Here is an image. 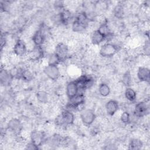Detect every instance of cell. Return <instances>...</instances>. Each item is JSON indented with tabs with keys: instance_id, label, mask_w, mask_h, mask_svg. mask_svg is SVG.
Wrapping results in <instances>:
<instances>
[{
	"instance_id": "4fadbf2b",
	"label": "cell",
	"mask_w": 150,
	"mask_h": 150,
	"mask_svg": "<svg viewBox=\"0 0 150 150\" xmlns=\"http://www.w3.org/2000/svg\"><path fill=\"white\" fill-rule=\"evenodd\" d=\"M137 76L140 81L149 83L150 79L149 69L146 67H139L138 69Z\"/></svg>"
},
{
	"instance_id": "8fae6325",
	"label": "cell",
	"mask_w": 150,
	"mask_h": 150,
	"mask_svg": "<svg viewBox=\"0 0 150 150\" xmlns=\"http://www.w3.org/2000/svg\"><path fill=\"white\" fill-rule=\"evenodd\" d=\"M79 88L75 81H69L66 87V94L69 99H71L78 94Z\"/></svg>"
},
{
	"instance_id": "ba28073f",
	"label": "cell",
	"mask_w": 150,
	"mask_h": 150,
	"mask_svg": "<svg viewBox=\"0 0 150 150\" xmlns=\"http://www.w3.org/2000/svg\"><path fill=\"white\" fill-rule=\"evenodd\" d=\"M54 53L58 56L61 61H63L67 56L69 53V47L66 44L63 42H60L56 45L54 48Z\"/></svg>"
},
{
	"instance_id": "8992f818",
	"label": "cell",
	"mask_w": 150,
	"mask_h": 150,
	"mask_svg": "<svg viewBox=\"0 0 150 150\" xmlns=\"http://www.w3.org/2000/svg\"><path fill=\"white\" fill-rule=\"evenodd\" d=\"M149 112V106L145 101H140L136 104L134 109V114L137 117H143Z\"/></svg>"
},
{
	"instance_id": "d6986e66",
	"label": "cell",
	"mask_w": 150,
	"mask_h": 150,
	"mask_svg": "<svg viewBox=\"0 0 150 150\" xmlns=\"http://www.w3.org/2000/svg\"><path fill=\"white\" fill-rule=\"evenodd\" d=\"M97 30L105 37V40L107 39L108 37L111 36V32L110 31V28L105 22H104L100 23Z\"/></svg>"
},
{
	"instance_id": "2e32d148",
	"label": "cell",
	"mask_w": 150,
	"mask_h": 150,
	"mask_svg": "<svg viewBox=\"0 0 150 150\" xmlns=\"http://www.w3.org/2000/svg\"><path fill=\"white\" fill-rule=\"evenodd\" d=\"M105 40V37L97 29L94 30L91 35V42L93 45H100Z\"/></svg>"
},
{
	"instance_id": "7a4b0ae2",
	"label": "cell",
	"mask_w": 150,
	"mask_h": 150,
	"mask_svg": "<svg viewBox=\"0 0 150 150\" xmlns=\"http://www.w3.org/2000/svg\"><path fill=\"white\" fill-rule=\"evenodd\" d=\"M77 85L79 90H85L90 88L94 83L93 77L90 75L83 74L74 80Z\"/></svg>"
},
{
	"instance_id": "9a60e30c",
	"label": "cell",
	"mask_w": 150,
	"mask_h": 150,
	"mask_svg": "<svg viewBox=\"0 0 150 150\" xmlns=\"http://www.w3.org/2000/svg\"><path fill=\"white\" fill-rule=\"evenodd\" d=\"M118 103L115 100H110L105 104V110L110 116H113L118 111Z\"/></svg>"
},
{
	"instance_id": "52a82bcc",
	"label": "cell",
	"mask_w": 150,
	"mask_h": 150,
	"mask_svg": "<svg viewBox=\"0 0 150 150\" xmlns=\"http://www.w3.org/2000/svg\"><path fill=\"white\" fill-rule=\"evenodd\" d=\"M13 52L17 56L25 55L27 53V46L25 42L21 39L17 40L13 46Z\"/></svg>"
},
{
	"instance_id": "277c9868",
	"label": "cell",
	"mask_w": 150,
	"mask_h": 150,
	"mask_svg": "<svg viewBox=\"0 0 150 150\" xmlns=\"http://www.w3.org/2000/svg\"><path fill=\"white\" fill-rule=\"evenodd\" d=\"M96 118L94 111L91 109L84 110L80 114V119L84 125L86 126L91 125Z\"/></svg>"
},
{
	"instance_id": "ac0fdd59",
	"label": "cell",
	"mask_w": 150,
	"mask_h": 150,
	"mask_svg": "<svg viewBox=\"0 0 150 150\" xmlns=\"http://www.w3.org/2000/svg\"><path fill=\"white\" fill-rule=\"evenodd\" d=\"M60 22L64 25L67 24L71 19V13L68 9H63L59 14Z\"/></svg>"
},
{
	"instance_id": "ffe728a7",
	"label": "cell",
	"mask_w": 150,
	"mask_h": 150,
	"mask_svg": "<svg viewBox=\"0 0 150 150\" xmlns=\"http://www.w3.org/2000/svg\"><path fill=\"white\" fill-rule=\"evenodd\" d=\"M124 96L125 98L130 102L135 101L137 98L136 91L133 88L129 87L126 88L124 92Z\"/></svg>"
},
{
	"instance_id": "44dd1931",
	"label": "cell",
	"mask_w": 150,
	"mask_h": 150,
	"mask_svg": "<svg viewBox=\"0 0 150 150\" xmlns=\"http://www.w3.org/2000/svg\"><path fill=\"white\" fill-rule=\"evenodd\" d=\"M143 146L142 142L138 138H132L129 141L128 149H140Z\"/></svg>"
},
{
	"instance_id": "5bb4252c",
	"label": "cell",
	"mask_w": 150,
	"mask_h": 150,
	"mask_svg": "<svg viewBox=\"0 0 150 150\" xmlns=\"http://www.w3.org/2000/svg\"><path fill=\"white\" fill-rule=\"evenodd\" d=\"M45 40V35L42 29L37 30L33 35L32 41L34 46H42Z\"/></svg>"
},
{
	"instance_id": "9c48e42d",
	"label": "cell",
	"mask_w": 150,
	"mask_h": 150,
	"mask_svg": "<svg viewBox=\"0 0 150 150\" xmlns=\"http://www.w3.org/2000/svg\"><path fill=\"white\" fill-rule=\"evenodd\" d=\"M30 137L31 142L39 147L43 144L45 139V134L42 131L35 129L31 132Z\"/></svg>"
},
{
	"instance_id": "4dcf8cb0",
	"label": "cell",
	"mask_w": 150,
	"mask_h": 150,
	"mask_svg": "<svg viewBox=\"0 0 150 150\" xmlns=\"http://www.w3.org/2000/svg\"><path fill=\"white\" fill-rule=\"evenodd\" d=\"M26 148L28 149H37L39 148V147L37 146L36 145H35V144H33L32 142H30V144H29L26 145Z\"/></svg>"
},
{
	"instance_id": "30bf717a",
	"label": "cell",
	"mask_w": 150,
	"mask_h": 150,
	"mask_svg": "<svg viewBox=\"0 0 150 150\" xmlns=\"http://www.w3.org/2000/svg\"><path fill=\"white\" fill-rule=\"evenodd\" d=\"M9 131L13 134H19L22 129V124L21 121L16 118L11 119L7 124Z\"/></svg>"
},
{
	"instance_id": "3957f363",
	"label": "cell",
	"mask_w": 150,
	"mask_h": 150,
	"mask_svg": "<svg viewBox=\"0 0 150 150\" xmlns=\"http://www.w3.org/2000/svg\"><path fill=\"white\" fill-rule=\"evenodd\" d=\"M43 72L45 75L50 80H57L60 75V71L57 65L47 64L43 69Z\"/></svg>"
},
{
	"instance_id": "cb8c5ba5",
	"label": "cell",
	"mask_w": 150,
	"mask_h": 150,
	"mask_svg": "<svg viewBox=\"0 0 150 150\" xmlns=\"http://www.w3.org/2000/svg\"><path fill=\"white\" fill-rule=\"evenodd\" d=\"M36 98L40 103L45 104L48 101L47 93L45 91H39L36 93Z\"/></svg>"
},
{
	"instance_id": "603a6c76",
	"label": "cell",
	"mask_w": 150,
	"mask_h": 150,
	"mask_svg": "<svg viewBox=\"0 0 150 150\" xmlns=\"http://www.w3.org/2000/svg\"><path fill=\"white\" fill-rule=\"evenodd\" d=\"M87 26L74 20L72 23V29L74 32L80 33L84 31Z\"/></svg>"
},
{
	"instance_id": "7402d4cb",
	"label": "cell",
	"mask_w": 150,
	"mask_h": 150,
	"mask_svg": "<svg viewBox=\"0 0 150 150\" xmlns=\"http://www.w3.org/2000/svg\"><path fill=\"white\" fill-rule=\"evenodd\" d=\"M98 90L99 94L103 97L108 96L111 92L110 87L107 84L105 83H101L99 84Z\"/></svg>"
},
{
	"instance_id": "7c38bea8",
	"label": "cell",
	"mask_w": 150,
	"mask_h": 150,
	"mask_svg": "<svg viewBox=\"0 0 150 150\" xmlns=\"http://www.w3.org/2000/svg\"><path fill=\"white\" fill-rule=\"evenodd\" d=\"M60 116L64 125H72L74 122V119H75L74 115L70 110H63L61 112Z\"/></svg>"
},
{
	"instance_id": "83f0119b",
	"label": "cell",
	"mask_w": 150,
	"mask_h": 150,
	"mask_svg": "<svg viewBox=\"0 0 150 150\" xmlns=\"http://www.w3.org/2000/svg\"><path fill=\"white\" fill-rule=\"evenodd\" d=\"M32 78H33V74H32V73L29 70L24 69L21 79H22L25 81H29L31 80Z\"/></svg>"
},
{
	"instance_id": "4316f807",
	"label": "cell",
	"mask_w": 150,
	"mask_h": 150,
	"mask_svg": "<svg viewBox=\"0 0 150 150\" xmlns=\"http://www.w3.org/2000/svg\"><path fill=\"white\" fill-rule=\"evenodd\" d=\"M120 120L123 124H125L129 123V122L131 121V117L129 113L126 111H124L121 115Z\"/></svg>"
},
{
	"instance_id": "6da1fadb",
	"label": "cell",
	"mask_w": 150,
	"mask_h": 150,
	"mask_svg": "<svg viewBox=\"0 0 150 150\" xmlns=\"http://www.w3.org/2000/svg\"><path fill=\"white\" fill-rule=\"evenodd\" d=\"M118 52V46L111 43L104 44L100 49V54L105 58H110L114 56Z\"/></svg>"
},
{
	"instance_id": "f1b7e54d",
	"label": "cell",
	"mask_w": 150,
	"mask_h": 150,
	"mask_svg": "<svg viewBox=\"0 0 150 150\" xmlns=\"http://www.w3.org/2000/svg\"><path fill=\"white\" fill-rule=\"evenodd\" d=\"M114 15L118 18H120L122 16L123 14H124V9H123V7L121 5H117L115 7L114 10Z\"/></svg>"
},
{
	"instance_id": "484cf974",
	"label": "cell",
	"mask_w": 150,
	"mask_h": 150,
	"mask_svg": "<svg viewBox=\"0 0 150 150\" xmlns=\"http://www.w3.org/2000/svg\"><path fill=\"white\" fill-rule=\"evenodd\" d=\"M122 84L127 86V87H129L131 83V75L129 71H126L122 76Z\"/></svg>"
},
{
	"instance_id": "5b68a950",
	"label": "cell",
	"mask_w": 150,
	"mask_h": 150,
	"mask_svg": "<svg viewBox=\"0 0 150 150\" xmlns=\"http://www.w3.org/2000/svg\"><path fill=\"white\" fill-rule=\"evenodd\" d=\"M29 59L32 61H39L44 56L42 46H34L28 53Z\"/></svg>"
},
{
	"instance_id": "d4e9b609",
	"label": "cell",
	"mask_w": 150,
	"mask_h": 150,
	"mask_svg": "<svg viewBox=\"0 0 150 150\" xmlns=\"http://www.w3.org/2000/svg\"><path fill=\"white\" fill-rule=\"evenodd\" d=\"M61 62V60L55 53H52L48 58V64L58 65Z\"/></svg>"
},
{
	"instance_id": "e0dca14e",
	"label": "cell",
	"mask_w": 150,
	"mask_h": 150,
	"mask_svg": "<svg viewBox=\"0 0 150 150\" xmlns=\"http://www.w3.org/2000/svg\"><path fill=\"white\" fill-rule=\"evenodd\" d=\"M12 79L13 78L11 76L9 71L5 70V69H1L0 73V80L1 84L4 86L6 84H9Z\"/></svg>"
},
{
	"instance_id": "f546056e",
	"label": "cell",
	"mask_w": 150,
	"mask_h": 150,
	"mask_svg": "<svg viewBox=\"0 0 150 150\" xmlns=\"http://www.w3.org/2000/svg\"><path fill=\"white\" fill-rule=\"evenodd\" d=\"M143 50L145 52L146 55L149 56V43L148 40L145 41V45L143 46Z\"/></svg>"
}]
</instances>
